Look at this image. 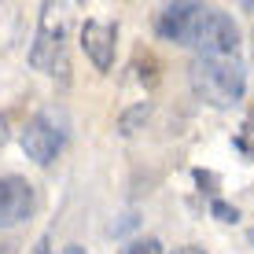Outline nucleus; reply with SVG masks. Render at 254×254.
<instances>
[{
	"mask_svg": "<svg viewBox=\"0 0 254 254\" xmlns=\"http://www.w3.org/2000/svg\"><path fill=\"white\" fill-rule=\"evenodd\" d=\"M191 89L206 103H214V107H232V103L243 100L247 66H243L240 56H217V59L195 56V63H191Z\"/></svg>",
	"mask_w": 254,
	"mask_h": 254,
	"instance_id": "1",
	"label": "nucleus"
},
{
	"mask_svg": "<svg viewBox=\"0 0 254 254\" xmlns=\"http://www.w3.org/2000/svg\"><path fill=\"white\" fill-rule=\"evenodd\" d=\"M195 56L203 59H217V56H240V26L232 22L229 11H217V7H203L191 30Z\"/></svg>",
	"mask_w": 254,
	"mask_h": 254,
	"instance_id": "2",
	"label": "nucleus"
},
{
	"mask_svg": "<svg viewBox=\"0 0 254 254\" xmlns=\"http://www.w3.org/2000/svg\"><path fill=\"white\" fill-rule=\"evenodd\" d=\"M19 144L37 166H52L59 159V151H63V144H66V129L52 111H41V115H33L19 129Z\"/></svg>",
	"mask_w": 254,
	"mask_h": 254,
	"instance_id": "3",
	"label": "nucleus"
},
{
	"mask_svg": "<svg viewBox=\"0 0 254 254\" xmlns=\"http://www.w3.org/2000/svg\"><path fill=\"white\" fill-rule=\"evenodd\" d=\"M63 11L56 4H45L41 7V30H37V41H33V52H30V63L45 74H66V56H63Z\"/></svg>",
	"mask_w": 254,
	"mask_h": 254,
	"instance_id": "4",
	"label": "nucleus"
},
{
	"mask_svg": "<svg viewBox=\"0 0 254 254\" xmlns=\"http://www.w3.org/2000/svg\"><path fill=\"white\" fill-rule=\"evenodd\" d=\"M33 210H37V191H33V185L26 177L4 173V177H0V229L30 221Z\"/></svg>",
	"mask_w": 254,
	"mask_h": 254,
	"instance_id": "5",
	"label": "nucleus"
},
{
	"mask_svg": "<svg viewBox=\"0 0 254 254\" xmlns=\"http://www.w3.org/2000/svg\"><path fill=\"white\" fill-rule=\"evenodd\" d=\"M81 48L92 59L96 70H111L115 66V52H118V26L103 22V19H89L81 26Z\"/></svg>",
	"mask_w": 254,
	"mask_h": 254,
	"instance_id": "6",
	"label": "nucleus"
},
{
	"mask_svg": "<svg viewBox=\"0 0 254 254\" xmlns=\"http://www.w3.org/2000/svg\"><path fill=\"white\" fill-rule=\"evenodd\" d=\"M203 11V4H191V0H177V4H166L155 19V30H159L162 41H173V45H188L191 30H195V19Z\"/></svg>",
	"mask_w": 254,
	"mask_h": 254,
	"instance_id": "7",
	"label": "nucleus"
},
{
	"mask_svg": "<svg viewBox=\"0 0 254 254\" xmlns=\"http://www.w3.org/2000/svg\"><path fill=\"white\" fill-rule=\"evenodd\" d=\"M147 115H151V103H136V107H129L126 115L118 118V129H122L126 136H133L136 129H140V126L147 122Z\"/></svg>",
	"mask_w": 254,
	"mask_h": 254,
	"instance_id": "8",
	"label": "nucleus"
},
{
	"mask_svg": "<svg viewBox=\"0 0 254 254\" xmlns=\"http://www.w3.org/2000/svg\"><path fill=\"white\" fill-rule=\"evenodd\" d=\"M122 254H162V243L155 240V236H147V240H136V243H129Z\"/></svg>",
	"mask_w": 254,
	"mask_h": 254,
	"instance_id": "9",
	"label": "nucleus"
},
{
	"mask_svg": "<svg viewBox=\"0 0 254 254\" xmlns=\"http://www.w3.org/2000/svg\"><path fill=\"white\" fill-rule=\"evenodd\" d=\"M236 147H240L247 159H254V126H251V122L240 129V133H236Z\"/></svg>",
	"mask_w": 254,
	"mask_h": 254,
	"instance_id": "10",
	"label": "nucleus"
},
{
	"mask_svg": "<svg viewBox=\"0 0 254 254\" xmlns=\"http://www.w3.org/2000/svg\"><path fill=\"white\" fill-rule=\"evenodd\" d=\"M210 210L217 214V221H229V225H236V221H240V210H236V206H229V203H221V199H214V203H210Z\"/></svg>",
	"mask_w": 254,
	"mask_h": 254,
	"instance_id": "11",
	"label": "nucleus"
},
{
	"mask_svg": "<svg viewBox=\"0 0 254 254\" xmlns=\"http://www.w3.org/2000/svg\"><path fill=\"white\" fill-rule=\"evenodd\" d=\"M30 254H52V247H48V236H41V240H37V247H33Z\"/></svg>",
	"mask_w": 254,
	"mask_h": 254,
	"instance_id": "12",
	"label": "nucleus"
},
{
	"mask_svg": "<svg viewBox=\"0 0 254 254\" xmlns=\"http://www.w3.org/2000/svg\"><path fill=\"white\" fill-rule=\"evenodd\" d=\"M173 254H206V251H203V247H177Z\"/></svg>",
	"mask_w": 254,
	"mask_h": 254,
	"instance_id": "13",
	"label": "nucleus"
},
{
	"mask_svg": "<svg viewBox=\"0 0 254 254\" xmlns=\"http://www.w3.org/2000/svg\"><path fill=\"white\" fill-rule=\"evenodd\" d=\"M59 254H85V247H77V243H70V247H63Z\"/></svg>",
	"mask_w": 254,
	"mask_h": 254,
	"instance_id": "14",
	"label": "nucleus"
},
{
	"mask_svg": "<svg viewBox=\"0 0 254 254\" xmlns=\"http://www.w3.org/2000/svg\"><path fill=\"white\" fill-rule=\"evenodd\" d=\"M0 254H15V243H0Z\"/></svg>",
	"mask_w": 254,
	"mask_h": 254,
	"instance_id": "15",
	"label": "nucleus"
},
{
	"mask_svg": "<svg viewBox=\"0 0 254 254\" xmlns=\"http://www.w3.org/2000/svg\"><path fill=\"white\" fill-rule=\"evenodd\" d=\"M243 7H247V11H254V0H247V4H243Z\"/></svg>",
	"mask_w": 254,
	"mask_h": 254,
	"instance_id": "16",
	"label": "nucleus"
}]
</instances>
